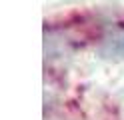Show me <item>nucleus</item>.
Wrapping results in <instances>:
<instances>
[{
	"mask_svg": "<svg viewBox=\"0 0 124 120\" xmlns=\"http://www.w3.org/2000/svg\"><path fill=\"white\" fill-rule=\"evenodd\" d=\"M108 54H124V34H114L112 38H106Z\"/></svg>",
	"mask_w": 124,
	"mask_h": 120,
	"instance_id": "f257e3e1",
	"label": "nucleus"
}]
</instances>
